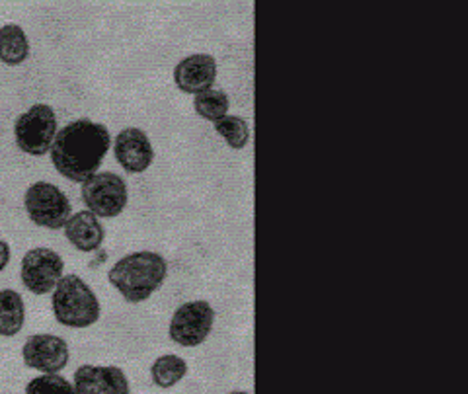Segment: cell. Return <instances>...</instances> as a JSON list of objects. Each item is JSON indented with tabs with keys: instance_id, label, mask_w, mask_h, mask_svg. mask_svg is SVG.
<instances>
[{
	"instance_id": "ac0fdd59",
	"label": "cell",
	"mask_w": 468,
	"mask_h": 394,
	"mask_svg": "<svg viewBox=\"0 0 468 394\" xmlns=\"http://www.w3.org/2000/svg\"><path fill=\"white\" fill-rule=\"evenodd\" d=\"M215 131L221 135L230 149H244L250 141V125L240 115H225L215 123Z\"/></svg>"
},
{
	"instance_id": "9c48e42d",
	"label": "cell",
	"mask_w": 468,
	"mask_h": 394,
	"mask_svg": "<svg viewBox=\"0 0 468 394\" xmlns=\"http://www.w3.org/2000/svg\"><path fill=\"white\" fill-rule=\"evenodd\" d=\"M22 359L26 367L36 369L41 375H57L69 365L70 349L61 335L34 334L24 342Z\"/></svg>"
},
{
	"instance_id": "3957f363",
	"label": "cell",
	"mask_w": 468,
	"mask_h": 394,
	"mask_svg": "<svg viewBox=\"0 0 468 394\" xmlns=\"http://www.w3.org/2000/svg\"><path fill=\"white\" fill-rule=\"evenodd\" d=\"M51 306L57 323L75 330L94 326L101 314L94 289L75 273L63 275L58 280L51 293Z\"/></svg>"
},
{
	"instance_id": "9a60e30c",
	"label": "cell",
	"mask_w": 468,
	"mask_h": 394,
	"mask_svg": "<svg viewBox=\"0 0 468 394\" xmlns=\"http://www.w3.org/2000/svg\"><path fill=\"white\" fill-rule=\"evenodd\" d=\"M29 57V39L16 24L0 27V61L8 67H18Z\"/></svg>"
},
{
	"instance_id": "e0dca14e",
	"label": "cell",
	"mask_w": 468,
	"mask_h": 394,
	"mask_svg": "<svg viewBox=\"0 0 468 394\" xmlns=\"http://www.w3.org/2000/svg\"><path fill=\"white\" fill-rule=\"evenodd\" d=\"M194 106H196V112H197L199 118L217 123L218 120H223L225 115L229 113L230 101H229V96L223 91L209 89V91H205V92L196 96Z\"/></svg>"
},
{
	"instance_id": "44dd1931",
	"label": "cell",
	"mask_w": 468,
	"mask_h": 394,
	"mask_svg": "<svg viewBox=\"0 0 468 394\" xmlns=\"http://www.w3.org/2000/svg\"><path fill=\"white\" fill-rule=\"evenodd\" d=\"M229 394H252V392H244V390H237V392H229Z\"/></svg>"
},
{
	"instance_id": "2e32d148",
	"label": "cell",
	"mask_w": 468,
	"mask_h": 394,
	"mask_svg": "<svg viewBox=\"0 0 468 394\" xmlns=\"http://www.w3.org/2000/svg\"><path fill=\"white\" fill-rule=\"evenodd\" d=\"M187 375V363L180 356H160L151 367L153 383L160 389H172Z\"/></svg>"
},
{
	"instance_id": "30bf717a",
	"label": "cell",
	"mask_w": 468,
	"mask_h": 394,
	"mask_svg": "<svg viewBox=\"0 0 468 394\" xmlns=\"http://www.w3.org/2000/svg\"><path fill=\"white\" fill-rule=\"evenodd\" d=\"M113 154L120 166L129 174H143L151 168L154 149L149 135L139 127H125L113 141Z\"/></svg>"
},
{
	"instance_id": "7a4b0ae2",
	"label": "cell",
	"mask_w": 468,
	"mask_h": 394,
	"mask_svg": "<svg viewBox=\"0 0 468 394\" xmlns=\"http://www.w3.org/2000/svg\"><path fill=\"white\" fill-rule=\"evenodd\" d=\"M168 277V261L151 250L131 252L108 272V282L127 303L149 301Z\"/></svg>"
},
{
	"instance_id": "8992f818",
	"label": "cell",
	"mask_w": 468,
	"mask_h": 394,
	"mask_svg": "<svg viewBox=\"0 0 468 394\" xmlns=\"http://www.w3.org/2000/svg\"><path fill=\"white\" fill-rule=\"evenodd\" d=\"M82 201L86 211L98 218L120 217L129 201V189L120 174L96 172L92 178L82 184Z\"/></svg>"
},
{
	"instance_id": "52a82bcc",
	"label": "cell",
	"mask_w": 468,
	"mask_h": 394,
	"mask_svg": "<svg viewBox=\"0 0 468 394\" xmlns=\"http://www.w3.org/2000/svg\"><path fill=\"white\" fill-rule=\"evenodd\" d=\"M65 260L57 250L48 246H37L27 250L22 258L20 280L32 295L43 297L53 293L58 280L65 275Z\"/></svg>"
},
{
	"instance_id": "6da1fadb",
	"label": "cell",
	"mask_w": 468,
	"mask_h": 394,
	"mask_svg": "<svg viewBox=\"0 0 468 394\" xmlns=\"http://www.w3.org/2000/svg\"><path fill=\"white\" fill-rule=\"evenodd\" d=\"M112 147L110 129L92 120H77L57 131L49 151L55 170L70 182L84 184L100 170Z\"/></svg>"
},
{
	"instance_id": "5b68a950",
	"label": "cell",
	"mask_w": 468,
	"mask_h": 394,
	"mask_svg": "<svg viewBox=\"0 0 468 394\" xmlns=\"http://www.w3.org/2000/svg\"><path fill=\"white\" fill-rule=\"evenodd\" d=\"M57 113L48 104H34L14 123L18 149L29 156H46L57 137Z\"/></svg>"
},
{
	"instance_id": "8fae6325",
	"label": "cell",
	"mask_w": 468,
	"mask_h": 394,
	"mask_svg": "<svg viewBox=\"0 0 468 394\" xmlns=\"http://www.w3.org/2000/svg\"><path fill=\"white\" fill-rule=\"evenodd\" d=\"M72 387L77 394H131L127 375L115 365H82Z\"/></svg>"
},
{
	"instance_id": "4fadbf2b",
	"label": "cell",
	"mask_w": 468,
	"mask_h": 394,
	"mask_svg": "<svg viewBox=\"0 0 468 394\" xmlns=\"http://www.w3.org/2000/svg\"><path fill=\"white\" fill-rule=\"evenodd\" d=\"M65 239L75 246L79 252L90 254L101 248L106 240V229L100 223V218L90 211H79L69 217L63 227Z\"/></svg>"
},
{
	"instance_id": "7c38bea8",
	"label": "cell",
	"mask_w": 468,
	"mask_h": 394,
	"mask_svg": "<svg viewBox=\"0 0 468 394\" xmlns=\"http://www.w3.org/2000/svg\"><path fill=\"white\" fill-rule=\"evenodd\" d=\"M217 80V61L207 53H196L182 59L174 69V82L186 94H201L213 89Z\"/></svg>"
},
{
	"instance_id": "5bb4252c",
	"label": "cell",
	"mask_w": 468,
	"mask_h": 394,
	"mask_svg": "<svg viewBox=\"0 0 468 394\" xmlns=\"http://www.w3.org/2000/svg\"><path fill=\"white\" fill-rule=\"evenodd\" d=\"M26 325V303L16 289H0V335L14 338Z\"/></svg>"
},
{
	"instance_id": "ffe728a7",
	"label": "cell",
	"mask_w": 468,
	"mask_h": 394,
	"mask_svg": "<svg viewBox=\"0 0 468 394\" xmlns=\"http://www.w3.org/2000/svg\"><path fill=\"white\" fill-rule=\"evenodd\" d=\"M10 258H12V248L6 240L0 239V273H3L8 264H10Z\"/></svg>"
},
{
	"instance_id": "ba28073f",
	"label": "cell",
	"mask_w": 468,
	"mask_h": 394,
	"mask_svg": "<svg viewBox=\"0 0 468 394\" xmlns=\"http://www.w3.org/2000/svg\"><path fill=\"white\" fill-rule=\"evenodd\" d=\"M215 309L207 301H189L174 311L168 326L170 340L184 347H197L209 338Z\"/></svg>"
},
{
	"instance_id": "277c9868",
	"label": "cell",
	"mask_w": 468,
	"mask_h": 394,
	"mask_svg": "<svg viewBox=\"0 0 468 394\" xmlns=\"http://www.w3.org/2000/svg\"><path fill=\"white\" fill-rule=\"evenodd\" d=\"M24 209L36 227L49 230H61L72 215L70 199L61 187L51 182L29 186L24 194Z\"/></svg>"
},
{
	"instance_id": "d6986e66",
	"label": "cell",
	"mask_w": 468,
	"mask_h": 394,
	"mask_svg": "<svg viewBox=\"0 0 468 394\" xmlns=\"http://www.w3.org/2000/svg\"><path fill=\"white\" fill-rule=\"evenodd\" d=\"M26 394H77L72 383L61 375H39L26 385Z\"/></svg>"
}]
</instances>
